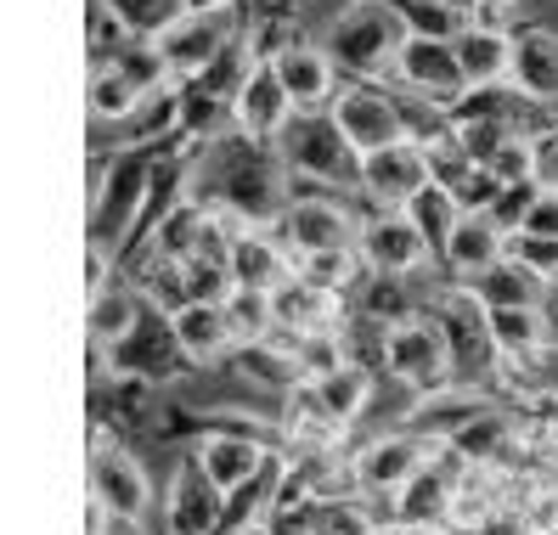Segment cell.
<instances>
[{
	"label": "cell",
	"instance_id": "22",
	"mask_svg": "<svg viewBox=\"0 0 558 535\" xmlns=\"http://www.w3.org/2000/svg\"><path fill=\"white\" fill-rule=\"evenodd\" d=\"M220 508H226V496L204 479L198 462H186L170 485V535H209Z\"/></svg>",
	"mask_w": 558,
	"mask_h": 535
},
{
	"label": "cell",
	"instance_id": "28",
	"mask_svg": "<svg viewBox=\"0 0 558 535\" xmlns=\"http://www.w3.org/2000/svg\"><path fill=\"white\" fill-rule=\"evenodd\" d=\"M361 271H367V259H361V248H327V254H305L300 259V277L327 288V293H344Z\"/></svg>",
	"mask_w": 558,
	"mask_h": 535
},
{
	"label": "cell",
	"instance_id": "18",
	"mask_svg": "<svg viewBox=\"0 0 558 535\" xmlns=\"http://www.w3.org/2000/svg\"><path fill=\"white\" fill-rule=\"evenodd\" d=\"M266 446L248 440V434H204L192 462L204 467V479L220 490V496H238L248 479H259V467H266Z\"/></svg>",
	"mask_w": 558,
	"mask_h": 535
},
{
	"label": "cell",
	"instance_id": "6",
	"mask_svg": "<svg viewBox=\"0 0 558 535\" xmlns=\"http://www.w3.org/2000/svg\"><path fill=\"white\" fill-rule=\"evenodd\" d=\"M153 46H158L163 69H170L175 80H198L220 62V51L232 46V17L226 12H175L153 35Z\"/></svg>",
	"mask_w": 558,
	"mask_h": 535
},
{
	"label": "cell",
	"instance_id": "10",
	"mask_svg": "<svg viewBox=\"0 0 558 535\" xmlns=\"http://www.w3.org/2000/svg\"><path fill=\"white\" fill-rule=\"evenodd\" d=\"M333 124H339V136L367 158V153H378V147H389V142H407L412 130H407V113L389 102L384 90H373V85H361V80H350L339 96H333Z\"/></svg>",
	"mask_w": 558,
	"mask_h": 535
},
{
	"label": "cell",
	"instance_id": "1",
	"mask_svg": "<svg viewBox=\"0 0 558 535\" xmlns=\"http://www.w3.org/2000/svg\"><path fill=\"white\" fill-rule=\"evenodd\" d=\"M412 35L407 7H389V0H350V7L327 23L322 46L333 51V62L350 80H373V74H396V57Z\"/></svg>",
	"mask_w": 558,
	"mask_h": 535
},
{
	"label": "cell",
	"instance_id": "15",
	"mask_svg": "<svg viewBox=\"0 0 558 535\" xmlns=\"http://www.w3.org/2000/svg\"><path fill=\"white\" fill-rule=\"evenodd\" d=\"M508 238L513 231L497 220V209H463L457 215V226L446 231V243H440V259L451 265L457 277H485L490 265H497L508 254Z\"/></svg>",
	"mask_w": 558,
	"mask_h": 535
},
{
	"label": "cell",
	"instance_id": "19",
	"mask_svg": "<svg viewBox=\"0 0 558 535\" xmlns=\"http://www.w3.org/2000/svg\"><path fill=\"white\" fill-rule=\"evenodd\" d=\"M271 311H277V332L305 339V332H322V327H339L344 321V293H327V288H316V282H305L300 271H293L271 293Z\"/></svg>",
	"mask_w": 558,
	"mask_h": 535
},
{
	"label": "cell",
	"instance_id": "35",
	"mask_svg": "<svg viewBox=\"0 0 558 535\" xmlns=\"http://www.w3.org/2000/svg\"><path fill=\"white\" fill-rule=\"evenodd\" d=\"M378 535H457L446 519H423V524H412V519H401L396 530H378Z\"/></svg>",
	"mask_w": 558,
	"mask_h": 535
},
{
	"label": "cell",
	"instance_id": "8",
	"mask_svg": "<svg viewBox=\"0 0 558 535\" xmlns=\"http://www.w3.org/2000/svg\"><path fill=\"white\" fill-rule=\"evenodd\" d=\"M435 186V163H429V147L423 142H389L378 153L361 158V186L355 192H367L378 209H407L417 192H429Z\"/></svg>",
	"mask_w": 558,
	"mask_h": 535
},
{
	"label": "cell",
	"instance_id": "20",
	"mask_svg": "<svg viewBox=\"0 0 558 535\" xmlns=\"http://www.w3.org/2000/svg\"><path fill=\"white\" fill-rule=\"evenodd\" d=\"M513 85L524 102H558V35L519 28L513 35Z\"/></svg>",
	"mask_w": 558,
	"mask_h": 535
},
{
	"label": "cell",
	"instance_id": "38",
	"mask_svg": "<svg viewBox=\"0 0 558 535\" xmlns=\"http://www.w3.org/2000/svg\"><path fill=\"white\" fill-rule=\"evenodd\" d=\"M232 535H271V530H266V524H238Z\"/></svg>",
	"mask_w": 558,
	"mask_h": 535
},
{
	"label": "cell",
	"instance_id": "14",
	"mask_svg": "<svg viewBox=\"0 0 558 535\" xmlns=\"http://www.w3.org/2000/svg\"><path fill=\"white\" fill-rule=\"evenodd\" d=\"M170 321V344L181 361L192 366H209L220 361L226 350H238V332H232V311H226V299H186V305Z\"/></svg>",
	"mask_w": 558,
	"mask_h": 535
},
{
	"label": "cell",
	"instance_id": "4",
	"mask_svg": "<svg viewBox=\"0 0 558 535\" xmlns=\"http://www.w3.org/2000/svg\"><path fill=\"white\" fill-rule=\"evenodd\" d=\"M396 80L435 108H463L469 102V80H463V62H457L451 35H423V28H412L401 57H396Z\"/></svg>",
	"mask_w": 558,
	"mask_h": 535
},
{
	"label": "cell",
	"instance_id": "31",
	"mask_svg": "<svg viewBox=\"0 0 558 535\" xmlns=\"http://www.w3.org/2000/svg\"><path fill=\"white\" fill-rule=\"evenodd\" d=\"M490 170H497L508 186L536 181V142H531V136H508V142L497 147V158H490Z\"/></svg>",
	"mask_w": 558,
	"mask_h": 535
},
{
	"label": "cell",
	"instance_id": "17",
	"mask_svg": "<svg viewBox=\"0 0 558 535\" xmlns=\"http://www.w3.org/2000/svg\"><path fill=\"white\" fill-rule=\"evenodd\" d=\"M293 271H300V259H293V248L282 243V231L271 238L266 226H243L232 238V277H238V288L277 293Z\"/></svg>",
	"mask_w": 558,
	"mask_h": 535
},
{
	"label": "cell",
	"instance_id": "26",
	"mask_svg": "<svg viewBox=\"0 0 558 535\" xmlns=\"http://www.w3.org/2000/svg\"><path fill=\"white\" fill-rule=\"evenodd\" d=\"M142 102H147V90L124 74V62H113V57L96 62V74H90V113L96 119H102V124H119L124 119L130 124Z\"/></svg>",
	"mask_w": 558,
	"mask_h": 535
},
{
	"label": "cell",
	"instance_id": "3",
	"mask_svg": "<svg viewBox=\"0 0 558 535\" xmlns=\"http://www.w3.org/2000/svg\"><path fill=\"white\" fill-rule=\"evenodd\" d=\"M361 259H367L373 277H417L423 265H435V238L423 231L407 209H378L373 220H361V238H355Z\"/></svg>",
	"mask_w": 558,
	"mask_h": 535
},
{
	"label": "cell",
	"instance_id": "32",
	"mask_svg": "<svg viewBox=\"0 0 558 535\" xmlns=\"http://www.w3.org/2000/svg\"><path fill=\"white\" fill-rule=\"evenodd\" d=\"M474 535H542V530H536V519H531V508H524V501H502V508L490 513Z\"/></svg>",
	"mask_w": 558,
	"mask_h": 535
},
{
	"label": "cell",
	"instance_id": "2",
	"mask_svg": "<svg viewBox=\"0 0 558 535\" xmlns=\"http://www.w3.org/2000/svg\"><path fill=\"white\" fill-rule=\"evenodd\" d=\"M384 373L417 389V394H435L451 384V366H457V344H451V332L435 327L429 316H396L384 327Z\"/></svg>",
	"mask_w": 558,
	"mask_h": 535
},
{
	"label": "cell",
	"instance_id": "27",
	"mask_svg": "<svg viewBox=\"0 0 558 535\" xmlns=\"http://www.w3.org/2000/svg\"><path fill=\"white\" fill-rule=\"evenodd\" d=\"M226 311H232V332H238V350L243 344H266L277 332V311H271V293L259 288H238L226 299Z\"/></svg>",
	"mask_w": 558,
	"mask_h": 535
},
{
	"label": "cell",
	"instance_id": "37",
	"mask_svg": "<svg viewBox=\"0 0 558 535\" xmlns=\"http://www.w3.org/2000/svg\"><path fill=\"white\" fill-rule=\"evenodd\" d=\"M186 12H226V0H181Z\"/></svg>",
	"mask_w": 558,
	"mask_h": 535
},
{
	"label": "cell",
	"instance_id": "30",
	"mask_svg": "<svg viewBox=\"0 0 558 535\" xmlns=\"http://www.w3.org/2000/svg\"><path fill=\"white\" fill-rule=\"evenodd\" d=\"M508 254H519L524 265H536L547 282H558V238H553V231H513Z\"/></svg>",
	"mask_w": 558,
	"mask_h": 535
},
{
	"label": "cell",
	"instance_id": "16",
	"mask_svg": "<svg viewBox=\"0 0 558 535\" xmlns=\"http://www.w3.org/2000/svg\"><path fill=\"white\" fill-rule=\"evenodd\" d=\"M451 46H457V62H463L469 90H490V85L513 80V35H508L497 17L463 23V28L451 35Z\"/></svg>",
	"mask_w": 558,
	"mask_h": 535
},
{
	"label": "cell",
	"instance_id": "7",
	"mask_svg": "<svg viewBox=\"0 0 558 535\" xmlns=\"http://www.w3.org/2000/svg\"><path fill=\"white\" fill-rule=\"evenodd\" d=\"M90 496L119 519V524H142L153 513V479L136 451L113 446L108 434H96V451H90Z\"/></svg>",
	"mask_w": 558,
	"mask_h": 535
},
{
	"label": "cell",
	"instance_id": "13",
	"mask_svg": "<svg viewBox=\"0 0 558 535\" xmlns=\"http://www.w3.org/2000/svg\"><path fill=\"white\" fill-rule=\"evenodd\" d=\"M271 69L282 74V85H288V96H293V108H300V113H327V108H333L344 69L333 62V51H327L322 40H293V46H282V51L271 57Z\"/></svg>",
	"mask_w": 558,
	"mask_h": 535
},
{
	"label": "cell",
	"instance_id": "29",
	"mask_svg": "<svg viewBox=\"0 0 558 535\" xmlns=\"http://www.w3.org/2000/svg\"><path fill=\"white\" fill-rule=\"evenodd\" d=\"M288 344H293V361H300V373H305V378H327L333 366H344V361H350L344 332H339V327L305 332V339H288Z\"/></svg>",
	"mask_w": 558,
	"mask_h": 535
},
{
	"label": "cell",
	"instance_id": "11",
	"mask_svg": "<svg viewBox=\"0 0 558 535\" xmlns=\"http://www.w3.org/2000/svg\"><path fill=\"white\" fill-rule=\"evenodd\" d=\"M282 153H288V170L293 175L311 170L316 181H350V186H361V153L339 136L333 113H305Z\"/></svg>",
	"mask_w": 558,
	"mask_h": 535
},
{
	"label": "cell",
	"instance_id": "12",
	"mask_svg": "<svg viewBox=\"0 0 558 535\" xmlns=\"http://www.w3.org/2000/svg\"><path fill=\"white\" fill-rule=\"evenodd\" d=\"M282 243L293 248V259H305V254H327V248H355L361 238V226L350 220L344 204H333V197H293V204H282Z\"/></svg>",
	"mask_w": 558,
	"mask_h": 535
},
{
	"label": "cell",
	"instance_id": "23",
	"mask_svg": "<svg viewBox=\"0 0 558 535\" xmlns=\"http://www.w3.org/2000/svg\"><path fill=\"white\" fill-rule=\"evenodd\" d=\"M469 288L485 299V311H497V305H542L558 282H547L536 265H524L519 254H502V259L490 265L485 277H474Z\"/></svg>",
	"mask_w": 558,
	"mask_h": 535
},
{
	"label": "cell",
	"instance_id": "21",
	"mask_svg": "<svg viewBox=\"0 0 558 535\" xmlns=\"http://www.w3.org/2000/svg\"><path fill=\"white\" fill-rule=\"evenodd\" d=\"M553 339V327L542 316V305H497L485 311V344L497 350L502 361H531L542 355Z\"/></svg>",
	"mask_w": 558,
	"mask_h": 535
},
{
	"label": "cell",
	"instance_id": "25",
	"mask_svg": "<svg viewBox=\"0 0 558 535\" xmlns=\"http://www.w3.org/2000/svg\"><path fill=\"white\" fill-rule=\"evenodd\" d=\"M136 321H142V293H130V288L90 293V344L96 350L130 344V339H136Z\"/></svg>",
	"mask_w": 558,
	"mask_h": 535
},
{
	"label": "cell",
	"instance_id": "33",
	"mask_svg": "<svg viewBox=\"0 0 558 535\" xmlns=\"http://www.w3.org/2000/svg\"><path fill=\"white\" fill-rule=\"evenodd\" d=\"M108 259H113L108 243H102V238H90V248H85V282H90V293L113 288V282H108Z\"/></svg>",
	"mask_w": 558,
	"mask_h": 535
},
{
	"label": "cell",
	"instance_id": "9",
	"mask_svg": "<svg viewBox=\"0 0 558 535\" xmlns=\"http://www.w3.org/2000/svg\"><path fill=\"white\" fill-rule=\"evenodd\" d=\"M435 440H423V434H378V440H367L355 457H350V485L361 496H401L412 479H417V467L429 462Z\"/></svg>",
	"mask_w": 558,
	"mask_h": 535
},
{
	"label": "cell",
	"instance_id": "36",
	"mask_svg": "<svg viewBox=\"0 0 558 535\" xmlns=\"http://www.w3.org/2000/svg\"><path fill=\"white\" fill-rule=\"evenodd\" d=\"M513 7H519V0H469V12H474V17H497V23H502Z\"/></svg>",
	"mask_w": 558,
	"mask_h": 535
},
{
	"label": "cell",
	"instance_id": "24",
	"mask_svg": "<svg viewBox=\"0 0 558 535\" xmlns=\"http://www.w3.org/2000/svg\"><path fill=\"white\" fill-rule=\"evenodd\" d=\"M305 384H311L316 406L327 417H339L344 428H355V417H367V406H373V378H367V366H355V361L333 366L327 378H305Z\"/></svg>",
	"mask_w": 558,
	"mask_h": 535
},
{
	"label": "cell",
	"instance_id": "5",
	"mask_svg": "<svg viewBox=\"0 0 558 535\" xmlns=\"http://www.w3.org/2000/svg\"><path fill=\"white\" fill-rule=\"evenodd\" d=\"M293 113H300V108H293L282 74L271 69L266 57H254L248 69H243V80H238V90H232V119H238V130H243V142H254V147L282 142L288 124H293Z\"/></svg>",
	"mask_w": 558,
	"mask_h": 535
},
{
	"label": "cell",
	"instance_id": "34",
	"mask_svg": "<svg viewBox=\"0 0 558 535\" xmlns=\"http://www.w3.org/2000/svg\"><path fill=\"white\" fill-rule=\"evenodd\" d=\"M536 186H553L558 192V136H542L536 142Z\"/></svg>",
	"mask_w": 558,
	"mask_h": 535
}]
</instances>
